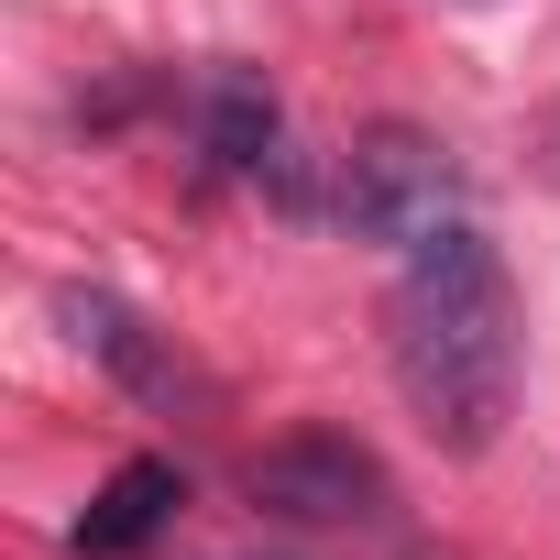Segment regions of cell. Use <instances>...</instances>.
Returning a JSON list of instances; mask_svg holds the SVG:
<instances>
[{"instance_id": "3957f363", "label": "cell", "mask_w": 560, "mask_h": 560, "mask_svg": "<svg viewBox=\"0 0 560 560\" xmlns=\"http://www.w3.org/2000/svg\"><path fill=\"white\" fill-rule=\"evenodd\" d=\"M56 319H67V341H78V352H100L143 407H209V374H198V363H187V352H176L132 298H110V287H67V298H56Z\"/></svg>"}, {"instance_id": "8992f818", "label": "cell", "mask_w": 560, "mask_h": 560, "mask_svg": "<svg viewBox=\"0 0 560 560\" xmlns=\"http://www.w3.org/2000/svg\"><path fill=\"white\" fill-rule=\"evenodd\" d=\"M176 505H187V472H176V462H121V472L89 494V516H78L67 538H78V560H132L143 538L176 527Z\"/></svg>"}, {"instance_id": "7a4b0ae2", "label": "cell", "mask_w": 560, "mask_h": 560, "mask_svg": "<svg viewBox=\"0 0 560 560\" xmlns=\"http://www.w3.org/2000/svg\"><path fill=\"white\" fill-rule=\"evenodd\" d=\"M330 220H341L352 242L418 253L429 231H451V220H462V176H451V154H440L429 132L385 121V132H363V143L330 165Z\"/></svg>"}, {"instance_id": "6da1fadb", "label": "cell", "mask_w": 560, "mask_h": 560, "mask_svg": "<svg viewBox=\"0 0 560 560\" xmlns=\"http://www.w3.org/2000/svg\"><path fill=\"white\" fill-rule=\"evenodd\" d=\"M385 363L440 451H494V429L516 407V287L472 220H451L407 253L396 298H385Z\"/></svg>"}, {"instance_id": "5b68a950", "label": "cell", "mask_w": 560, "mask_h": 560, "mask_svg": "<svg viewBox=\"0 0 560 560\" xmlns=\"http://www.w3.org/2000/svg\"><path fill=\"white\" fill-rule=\"evenodd\" d=\"M198 143H209L220 176H287V110H275V89L242 78V67L198 78Z\"/></svg>"}, {"instance_id": "277c9868", "label": "cell", "mask_w": 560, "mask_h": 560, "mask_svg": "<svg viewBox=\"0 0 560 560\" xmlns=\"http://www.w3.org/2000/svg\"><path fill=\"white\" fill-rule=\"evenodd\" d=\"M253 505H275V516H308V527H341V516H374L385 505V472H374V451H352V440H330V429H308V440H275L253 472Z\"/></svg>"}]
</instances>
